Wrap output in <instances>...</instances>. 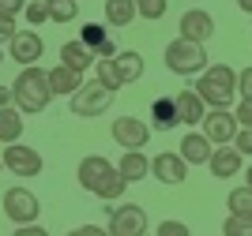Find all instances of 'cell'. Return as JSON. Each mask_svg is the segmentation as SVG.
<instances>
[{"mask_svg":"<svg viewBox=\"0 0 252 236\" xmlns=\"http://www.w3.org/2000/svg\"><path fill=\"white\" fill-rule=\"evenodd\" d=\"M173 102H177L181 124H189V128L203 124V116H207V102H203V98L192 90V86H189V90H181V94H173Z\"/></svg>","mask_w":252,"mask_h":236,"instance_id":"cell-15","label":"cell"},{"mask_svg":"<svg viewBox=\"0 0 252 236\" xmlns=\"http://www.w3.org/2000/svg\"><path fill=\"white\" fill-rule=\"evenodd\" d=\"M181 124V116H177V102L173 98H155L151 102V128L155 131H173Z\"/></svg>","mask_w":252,"mask_h":236,"instance_id":"cell-20","label":"cell"},{"mask_svg":"<svg viewBox=\"0 0 252 236\" xmlns=\"http://www.w3.org/2000/svg\"><path fill=\"white\" fill-rule=\"evenodd\" d=\"M113 98H117V90H109L105 82H83L79 90L68 98L72 102V116H83V120H94V116H102L109 105H113Z\"/></svg>","mask_w":252,"mask_h":236,"instance_id":"cell-5","label":"cell"},{"mask_svg":"<svg viewBox=\"0 0 252 236\" xmlns=\"http://www.w3.org/2000/svg\"><path fill=\"white\" fill-rule=\"evenodd\" d=\"M132 19H139L136 0H105V23L109 26H132Z\"/></svg>","mask_w":252,"mask_h":236,"instance_id":"cell-23","label":"cell"},{"mask_svg":"<svg viewBox=\"0 0 252 236\" xmlns=\"http://www.w3.org/2000/svg\"><path fill=\"white\" fill-rule=\"evenodd\" d=\"M203 135H207L215 146H226V143H233V135H237V116L230 113V109H207V116H203Z\"/></svg>","mask_w":252,"mask_h":236,"instance_id":"cell-11","label":"cell"},{"mask_svg":"<svg viewBox=\"0 0 252 236\" xmlns=\"http://www.w3.org/2000/svg\"><path fill=\"white\" fill-rule=\"evenodd\" d=\"M0 169H4V150H0Z\"/></svg>","mask_w":252,"mask_h":236,"instance_id":"cell-43","label":"cell"},{"mask_svg":"<svg viewBox=\"0 0 252 236\" xmlns=\"http://www.w3.org/2000/svg\"><path fill=\"white\" fill-rule=\"evenodd\" d=\"M162 60H166V68L173 75H185V79H192V75H200L203 68L211 64V56H207V49H203V41H192V38H173L162 49Z\"/></svg>","mask_w":252,"mask_h":236,"instance_id":"cell-4","label":"cell"},{"mask_svg":"<svg viewBox=\"0 0 252 236\" xmlns=\"http://www.w3.org/2000/svg\"><path fill=\"white\" fill-rule=\"evenodd\" d=\"M75 233H79V236H98V233H102V225H79Z\"/></svg>","mask_w":252,"mask_h":236,"instance_id":"cell-40","label":"cell"},{"mask_svg":"<svg viewBox=\"0 0 252 236\" xmlns=\"http://www.w3.org/2000/svg\"><path fill=\"white\" fill-rule=\"evenodd\" d=\"M8 49H11V60L27 68V64H38V60H42L45 41H42V34H38V30H19L15 38L8 41Z\"/></svg>","mask_w":252,"mask_h":236,"instance_id":"cell-12","label":"cell"},{"mask_svg":"<svg viewBox=\"0 0 252 236\" xmlns=\"http://www.w3.org/2000/svg\"><path fill=\"white\" fill-rule=\"evenodd\" d=\"M192 90L207 102V109H230L237 102V72H233L230 64H207L196 75Z\"/></svg>","mask_w":252,"mask_h":236,"instance_id":"cell-3","label":"cell"},{"mask_svg":"<svg viewBox=\"0 0 252 236\" xmlns=\"http://www.w3.org/2000/svg\"><path fill=\"white\" fill-rule=\"evenodd\" d=\"M166 8H169V0H136L139 19H151V23L162 19V15H166Z\"/></svg>","mask_w":252,"mask_h":236,"instance_id":"cell-27","label":"cell"},{"mask_svg":"<svg viewBox=\"0 0 252 236\" xmlns=\"http://www.w3.org/2000/svg\"><path fill=\"white\" fill-rule=\"evenodd\" d=\"M75 176H79V187L91 191V195H98L102 203H117L128 191V180L121 176V169L102 154H87L79 161V169H75Z\"/></svg>","mask_w":252,"mask_h":236,"instance_id":"cell-1","label":"cell"},{"mask_svg":"<svg viewBox=\"0 0 252 236\" xmlns=\"http://www.w3.org/2000/svg\"><path fill=\"white\" fill-rule=\"evenodd\" d=\"M109 135H113V143L121 150H143L151 139V124H143L139 116H117Z\"/></svg>","mask_w":252,"mask_h":236,"instance_id":"cell-9","label":"cell"},{"mask_svg":"<svg viewBox=\"0 0 252 236\" xmlns=\"http://www.w3.org/2000/svg\"><path fill=\"white\" fill-rule=\"evenodd\" d=\"M233 116H237L241 128H252V102H249V98H241V102L233 105Z\"/></svg>","mask_w":252,"mask_h":236,"instance_id":"cell-33","label":"cell"},{"mask_svg":"<svg viewBox=\"0 0 252 236\" xmlns=\"http://www.w3.org/2000/svg\"><path fill=\"white\" fill-rule=\"evenodd\" d=\"M11 98H15V105L23 109V116H38L49 109V102L57 98L49 86V72H42L38 64H27L19 75H15V82H11Z\"/></svg>","mask_w":252,"mask_h":236,"instance_id":"cell-2","label":"cell"},{"mask_svg":"<svg viewBox=\"0 0 252 236\" xmlns=\"http://www.w3.org/2000/svg\"><path fill=\"white\" fill-rule=\"evenodd\" d=\"M27 11V0H0V19H15Z\"/></svg>","mask_w":252,"mask_h":236,"instance_id":"cell-31","label":"cell"},{"mask_svg":"<svg viewBox=\"0 0 252 236\" xmlns=\"http://www.w3.org/2000/svg\"><path fill=\"white\" fill-rule=\"evenodd\" d=\"M15 233H19V236H45V225H38V221H27V225H15Z\"/></svg>","mask_w":252,"mask_h":236,"instance_id":"cell-37","label":"cell"},{"mask_svg":"<svg viewBox=\"0 0 252 236\" xmlns=\"http://www.w3.org/2000/svg\"><path fill=\"white\" fill-rule=\"evenodd\" d=\"M23 128H27V120H23V109L19 105H4L0 109V143H19L23 139Z\"/></svg>","mask_w":252,"mask_h":236,"instance_id":"cell-21","label":"cell"},{"mask_svg":"<svg viewBox=\"0 0 252 236\" xmlns=\"http://www.w3.org/2000/svg\"><path fill=\"white\" fill-rule=\"evenodd\" d=\"M109 233L113 236H143L147 233V210L143 206H136V203H121V206H113L109 210Z\"/></svg>","mask_w":252,"mask_h":236,"instance_id":"cell-8","label":"cell"},{"mask_svg":"<svg viewBox=\"0 0 252 236\" xmlns=\"http://www.w3.org/2000/svg\"><path fill=\"white\" fill-rule=\"evenodd\" d=\"M0 64H4V49H0Z\"/></svg>","mask_w":252,"mask_h":236,"instance_id":"cell-44","label":"cell"},{"mask_svg":"<svg viewBox=\"0 0 252 236\" xmlns=\"http://www.w3.org/2000/svg\"><path fill=\"white\" fill-rule=\"evenodd\" d=\"M4 169L19 176V180H34V176H42L45 161H42V150H34L27 143H8L4 150Z\"/></svg>","mask_w":252,"mask_h":236,"instance_id":"cell-6","label":"cell"},{"mask_svg":"<svg viewBox=\"0 0 252 236\" xmlns=\"http://www.w3.org/2000/svg\"><path fill=\"white\" fill-rule=\"evenodd\" d=\"M113 64H117V75H121V82H136V79H143V52H136V49H121L113 56Z\"/></svg>","mask_w":252,"mask_h":236,"instance_id":"cell-22","label":"cell"},{"mask_svg":"<svg viewBox=\"0 0 252 236\" xmlns=\"http://www.w3.org/2000/svg\"><path fill=\"white\" fill-rule=\"evenodd\" d=\"M222 233H226V236H252V217L230 214L226 221H222Z\"/></svg>","mask_w":252,"mask_h":236,"instance_id":"cell-28","label":"cell"},{"mask_svg":"<svg viewBox=\"0 0 252 236\" xmlns=\"http://www.w3.org/2000/svg\"><path fill=\"white\" fill-rule=\"evenodd\" d=\"M245 184L252 187V165H249V169H245Z\"/></svg>","mask_w":252,"mask_h":236,"instance_id":"cell-42","label":"cell"},{"mask_svg":"<svg viewBox=\"0 0 252 236\" xmlns=\"http://www.w3.org/2000/svg\"><path fill=\"white\" fill-rule=\"evenodd\" d=\"M233 146H237L245 157H252V128H237V135H233Z\"/></svg>","mask_w":252,"mask_h":236,"instance_id":"cell-32","label":"cell"},{"mask_svg":"<svg viewBox=\"0 0 252 236\" xmlns=\"http://www.w3.org/2000/svg\"><path fill=\"white\" fill-rule=\"evenodd\" d=\"M151 176L162 180V184H169V187H177V184L189 180V161L181 157V150L177 154H173V150H162V154L151 157Z\"/></svg>","mask_w":252,"mask_h":236,"instance_id":"cell-10","label":"cell"},{"mask_svg":"<svg viewBox=\"0 0 252 236\" xmlns=\"http://www.w3.org/2000/svg\"><path fill=\"white\" fill-rule=\"evenodd\" d=\"M155 233L158 236H189V225H185V221H162Z\"/></svg>","mask_w":252,"mask_h":236,"instance_id":"cell-35","label":"cell"},{"mask_svg":"<svg viewBox=\"0 0 252 236\" xmlns=\"http://www.w3.org/2000/svg\"><path fill=\"white\" fill-rule=\"evenodd\" d=\"M241 150L233 143H226V146H219V150H211V157H207V169H211V176L215 180H233V176L241 173Z\"/></svg>","mask_w":252,"mask_h":236,"instance_id":"cell-13","label":"cell"},{"mask_svg":"<svg viewBox=\"0 0 252 236\" xmlns=\"http://www.w3.org/2000/svg\"><path fill=\"white\" fill-rule=\"evenodd\" d=\"M4 105H15V98H11V86L0 82V109H4Z\"/></svg>","mask_w":252,"mask_h":236,"instance_id":"cell-39","label":"cell"},{"mask_svg":"<svg viewBox=\"0 0 252 236\" xmlns=\"http://www.w3.org/2000/svg\"><path fill=\"white\" fill-rule=\"evenodd\" d=\"M226 206H230V214H245L252 217V187H233L230 195H226Z\"/></svg>","mask_w":252,"mask_h":236,"instance_id":"cell-24","label":"cell"},{"mask_svg":"<svg viewBox=\"0 0 252 236\" xmlns=\"http://www.w3.org/2000/svg\"><path fill=\"white\" fill-rule=\"evenodd\" d=\"M117 52H121V49H117V45H113V41H109V38H105V41H102V45H98V60H113V56H117Z\"/></svg>","mask_w":252,"mask_h":236,"instance_id":"cell-38","label":"cell"},{"mask_svg":"<svg viewBox=\"0 0 252 236\" xmlns=\"http://www.w3.org/2000/svg\"><path fill=\"white\" fill-rule=\"evenodd\" d=\"M83 72H75V68H68V64H57V68H49V86L53 94H61V98H72L79 86H83Z\"/></svg>","mask_w":252,"mask_h":236,"instance_id":"cell-19","label":"cell"},{"mask_svg":"<svg viewBox=\"0 0 252 236\" xmlns=\"http://www.w3.org/2000/svg\"><path fill=\"white\" fill-rule=\"evenodd\" d=\"M94 60H98V52L91 49L83 38L64 41V45H61V64H68V68H75V72H87V68H94Z\"/></svg>","mask_w":252,"mask_h":236,"instance_id":"cell-17","label":"cell"},{"mask_svg":"<svg viewBox=\"0 0 252 236\" xmlns=\"http://www.w3.org/2000/svg\"><path fill=\"white\" fill-rule=\"evenodd\" d=\"M117 169H121V176H125L128 184H139V180L151 176V157L143 150H125L121 161H117Z\"/></svg>","mask_w":252,"mask_h":236,"instance_id":"cell-18","label":"cell"},{"mask_svg":"<svg viewBox=\"0 0 252 236\" xmlns=\"http://www.w3.org/2000/svg\"><path fill=\"white\" fill-rule=\"evenodd\" d=\"M237 8H241L245 15H252V0H237Z\"/></svg>","mask_w":252,"mask_h":236,"instance_id":"cell-41","label":"cell"},{"mask_svg":"<svg viewBox=\"0 0 252 236\" xmlns=\"http://www.w3.org/2000/svg\"><path fill=\"white\" fill-rule=\"evenodd\" d=\"M237 94H241V98H249V102H252V64H249V68H241V72H237Z\"/></svg>","mask_w":252,"mask_h":236,"instance_id":"cell-34","label":"cell"},{"mask_svg":"<svg viewBox=\"0 0 252 236\" xmlns=\"http://www.w3.org/2000/svg\"><path fill=\"white\" fill-rule=\"evenodd\" d=\"M79 38H83V41H87V45H91V49H94V52H98V45H102V41H105V38H109V34H105V30H102V23H87L83 30H79Z\"/></svg>","mask_w":252,"mask_h":236,"instance_id":"cell-30","label":"cell"},{"mask_svg":"<svg viewBox=\"0 0 252 236\" xmlns=\"http://www.w3.org/2000/svg\"><path fill=\"white\" fill-rule=\"evenodd\" d=\"M79 15V0H49V19L53 23H72Z\"/></svg>","mask_w":252,"mask_h":236,"instance_id":"cell-25","label":"cell"},{"mask_svg":"<svg viewBox=\"0 0 252 236\" xmlns=\"http://www.w3.org/2000/svg\"><path fill=\"white\" fill-rule=\"evenodd\" d=\"M27 23L31 26H42V23H49V0H27Z\"/></svg>","mask_w":252,"mask_h":236,"instance_id":"cell-29","label":"cell"},{"mask_svg":"<svg viewBox=\"0 0 252 236\" xmlns=\"http://www.w3.org/2000/svg\"><path fill=\"white\" fill-rule=\"evenodd\" d=\"M94 79L105 82L109 90H121L125 82H121V75H117V64L113 60H94Z\"/></svg>","mask_w":252,"mask_h":236,"instance_id":"cell-26","label":"cell"},{"mask_svg":"<svg viewBox=\"0 0 252 236\" xmlns=\"http://www.w3.org/2000/svg\"><path fill=\"white\" fill-rule=\"evenodd\" d=\"M177 30H181V38H192V41H207L211 34H215V19H211V11H203V8H189L185 15H181Z\"/></svg>","mask_w":252,"mask_h":236,"instance_id":"cell-14","label":"cell"},{"mask_svg":"<svg viewBox=\"0 0 252 236\" xmlns=\"http://www.w3.org/2000/svg\"><path fill=\"white\" fill-rule=\"evenodd\" d=\"M15 34H19L15 30V19H0V45H8Z\"/></svg>","mask_w":252,"mask_h":236,"instance_id":"cell-36","label":"cell"},{"mask_svg":"<svg viewBox=\"0 0 252 236\" xmlns=\"http://www.w3.org/2000/svg\"><path fill=\"white\" fill-rule=\"evenodd\" d=\"M4 214H8L11 225H27V221H38L42 214V203L31 187H8L4 191Z\"/></svg>","mask_w":252,"mask_h":236,"instance_id":"cell-7","label":"cell"},{"mask_svg":"<svg viewBox=\"0 0 252 236\" xmlns=\"http://www.w3.org/2000/svg\"><path fill=\"white\" fill-rule=\"evenodd\" d=\"M177 150H181V157H185V161L196 169V165H207V157H211V150H215V143H211L203 131H189L185 139H181Z\"/></svg>","mask_w":252,"mask_h":236,"instance_id":"cell-16","label":"cell"}]
</instances>
